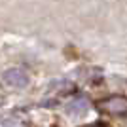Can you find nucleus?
Segmentation results:
<instances>
[{"label": "nucleus", "instance_id": "nucleus-1", "mask_svg": "<svg viewBox=\"0 0 127 127\" xmlns=\"http://www.w3.org/2000/svg\"><path fill=\"white\" fill-rule=\"evenodd\" d=\"M99 108L102 112H108V114H127V97H122V95H112L108 99H102L99 102Z\"/></svg>", "mask_w": 127, "mask_h": 127}, {"label": "nucleus", "instance_id": "nucleus-2", "mask_svg": "<svg viewBox=\"0 0 127 127\" xmlns=\"http://www.w3.org/2000/svg\"><path fill=\"white\" fill-rule=\"evenodd\" d=\"M6 85H10V87H17V89H21V87H27L29 85V74H27L25 70L21 68H10L6 70L4 76H2Z\"/></svg>", "mask_w": 127, "mask_h": 127}, {"label": "nucleus", "instance_id": "nucleus-3", "mask_svg": "<svg viewBox=\"0 0 127 127\" xmlns=\"http://www.w3.org/2000/svg\"><path fill=\"white\" fill-rule=\"evenodd\" d=\"M91 108V102L85 99V97H74L72 101L66 104V110L68 114H74V116H82Z\"/></svg>", "mask_w": 127, "mask_h": 127}, {"label": "nucleus", "instance_id": "nucleus-4", "mask_svg": "<svg viewBox=\"0 0 127 127\" xmlns=\"http://www.w3.org/2000/svg\"><path fill=\"white\" fill-rule=\"evenodd\" d=\"M0 127H27V123L23 122L19 116L11 114V116H4V118H0Z\"/></svg>", "mask_w": 127, "mask_h": 127}, {"label": "nucleus", "instance_id": "nucleus-5", "mask_svg": "<svg viewBox=\"0 0 127 127\" xmlns=\"http://www.w3.org/2000/svg\"><path fill=\"white\" fill-rule=\"evenodd\" d=\"M85 127H108V123H104V122H95V123H91V125H85Z\"/></svg>", "mask_w": 127, "mask_h": 127}]
</instances>
